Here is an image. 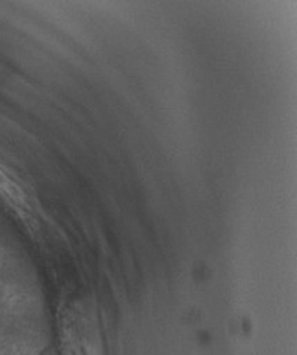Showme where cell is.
<instances>
[{"mask_svg": "<svg viewBox=\"0 0 297 355\" xmlns=\"http://www.w3.org/2000/svg\"><path fill=\"white\" fill-rule=\"evenodd\" d=\"M65 343V355H102V344L95 330L78 326Z\"/></svg>", "mask_w": 297, "mask_h": 355, "instance_id": "cell-1", "label": "cell"}]
</instances>
